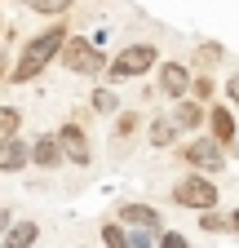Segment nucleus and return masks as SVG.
Instances as JSON below:
<instances>
[{"mask_svg": "<svg viewBox=\"0 0 239 248\" xmlns=\"http://www.w3.org/2000/svg\"><path fill=\"white\" fill-rule=\"evenodd\" d=\"M0 36H5V22H0Z\"/></svg>", "mask_w": 239, "mask_h": 248, "instance_id": "28", "label": "nucleus"}, {"mask_svg": "<svg viewBox=\"0 0 239 248\" xmlns=\"http://www.w3.org/2000/svg\"><path fill=\"white\" fill-rule=\"evenodd\" d=\"M18 5H27L31 14H40V18H67L75 0H18Z\"/></svg>", "mask_w": 239, "mask_h": 248, "instance_id": "17", "label": "nucleus"}, {"mask_svg": "<svg viewBox=\"0 0 239 248\" xmlns=\"http://www.w3.org/2000/svg\"><path fill=\"white\" fill-rule=\"evenodd\" d=\"M230 231H235V235H239V208H235V213H230Z\"/></svg>", "mask_w": 239, "mask_h": 248, "instance_id": "27", "label": "nucleus"}, {"mask_svg": "<svg viewBox=\"0 0 239 248\" xmlns=\"http://www.w3.org/2000/svg\"><path fill=\"white\" fill-rule=\"evenodd\" d=\"M177 133H182V129H177V124H173V115H155L151 124H146V138H151V146H173L177 142Z\"/></svg>", "mask_w": 239, "mask_h": 248, "instance_id": "14", "label": "nucleus"}, {"mask_svg": "<svg viewBox=\"0 0 239 248\" xmlns=\"http://www.w3.org/2000/svg\"><path fill=\"white\" fill-rule=\"evenodd\" d=\"M168 115H173V124H177L182 133H199V124H208V102H199V98H182Z\"/></svg>", "mask_w": 239, "mask_h": 248, "instance_id": "10", "label": "nucleus"}, {"mask_svg": "<svg viewBox=\"0 0 239 248\" xmlns=\"http://www.w3.org/2000/svg\"><path fill=\"white\" fill-rule=\"evenodd\" d=\"M177 155H182L186 169L208 173V177L226 169V146H222L217 138H195V142H186V146H177Z\"/></svg>", "mask_w": 239, "mask_h": 248, "instance_id": "5", "label": "nucleus"}, {"mask_svg": "<svg viewBox=\"0 0 239 248\" xmlns=\"http://www.w3.org/2000/svg\"><path fill=\"white\" fill-rule=\"evenodd\" d=\"M208 129H213V138H217L222 146H235V138H239V120H235L230 107H208Z\"/></svg>", "mask_w": 239, "mask_h": 248, "instance_id": "11", "label": "nucleus"}, {"mask_svg": "<svg viewBox=\"0 0 239 248\" xmlns=\"http://www.w3.org/2000/svg\"><path fill=\"white\" fill-rule=\"evenodd\" d=\"M27 164H31V142L14 138V142L0 146V173H22Z\"/></svg>", "mask_w": 239, "mask_h": 248, "instance_id": "12", "label": "nucleus"}, {"mask_svg": "<svg viewBox=\"0 0 239 248\" xmlns=\"http://www.w3.org/2000/svg\"><path fill=\"white\" fill-rule=\"evenodd\" d=\"M155 62H160V49L151 40H133V45H124V49L111 58L106 84H124V80H137V76H151Z\"/></svg>", "mask_w": 239, "mask_h": 248, "instance_id": "2", "label": "nucleus"}, {"mask_svg": "<svg viewBox=\"0 0 239 248\" xmlns=\"http://www.w3.org/2000/svg\"><path fill=\"white\" fill-rule=\"evenodd\" d=\"M102 248H129V226L124 222H102Z\"/></svg>", "mask_w": 239, "mask_h": 248, "instance_id": "18", "label": "nucleus"}, {"mask_svg": "<svg viewBox=\"0 0 239 248\" xmlns=\"http://www.w3.org/2000/svg\"><path fill=\"white\" fill-rule=\"evenodd\" d=\"M67 40H71L67 22H62V18H53L45 31H36V36L18 49V62H14L9 80H14V84H31L36 76H45V67H53V58H62Z\"/></svg>", "mask_w": 239, "mask_h": 248, "instance_id": "1", "label": "nucleus"}, {"mask_svg": "<svg viewBox=\"0 0 239 248\" xmlns=\"http://www.w3.org/2000/svg\"><path fill=\"white\" fill-rule=\"evenodd\" d=\"M213 89H217V84L208 80V76H195V89H191V93H195L199 102H208V98H213Z\"/></svg>", "mask_w": 239, "mask_h": 248, "instance_id": "24", "label": "nucleus"}, {"mask_svg": "<svg viewBox=\"0 0 239 248\" xmlns=\"http://www.w3.org/2000/svg\"><path fill=\"white\" fill-rule=\"evenodd\" d=\"M199 226H204V231H213V235H222V231H230V217H222V213L213 208V213H204V217H199Z\"/></svg>", "mask_w": 239, "mask_h": 248, "instance_id": "19", "label": "nucleus"}, {"mask_svg": "<svg viewBox=\"0 0 239 248\" xmlns=\"http://www.w3.org/2000/svg\"><path fill=\"white\" fill-rule=\"evenodd\" d=\"M129 248H160L155 231H129Z\"/></svg>", "mask_w": 239, "mask_h": 248, "instance_id": "21", "label": "nucleus"}, {"mask_svg": "<svg viewBox=\"0 0 239 248\" xmlns=\"http://www.w3.org/2000/svg\"><path fill=\"white\" fill-rule=\"evenodd\" d=\"M62 160H67V151H62V142H58V133H40V138L31 142V164H36V169L53 173Z\"/></svg>", "mask_w": 239, "mask_h": 248, "instance_id": "9", "label": "nucleus"}, {"mask_svg": "<svg viewBox=\"0 0 239 248\" xmlns=\"http://www.w3.org/2000/svg\"><path fill=\"white\" fill-rule=\"evenodd\" d=\"M222 53H226V49H222L217 40H204V45H199V62H204V67H213V62H222Z\"/></svg>", "mask_w": 239, "mask_h": 248, "instance_id": "20", "label": "nucleus"}, {"mask_svg": "<svg viewBox=\"0 0 239 248\" xmlns=\"http://www.w3.org/2000/svg\"><path fill=\"white\" fill-rule=\"evenodd\" d=\"M217 200H222V191H217V182L208 177V173H186L182 182H173V204L177 208H195V213H213L217 208Z\"/></svg>", "mask_w": 239, "mask_h": 248, "instance_id": "3", "label": "nucleus"}, {"mask_svg": "<svg viewBox=\"0 0 239 248\" xmlns=\"http://www.w3.org/2000/svg\"><path fill=\"white\" fill-rule=\"evenodd\" d=\"M18 133H22V111H18V107H9V102H0V146L14 142Z\"/></svg>", "mask_w": 239, "mask_h": 248, "instance_id": "16", "label": "nucleus"}, {"mask_svg": "<svg viewBox=\"0 0 239 248\" xmlns=\"http://www.w3.org/2000/svg\"><path fill=\"white\" fill-rule=\"evenodd\" d=\"M36 239H40V226L22 217V222H14V226H9L5 235H0V248H31Z\"/></svg>", "mask_w": 239, "mask_h": 248, "instance_id": "13", "label": "nucleus"}, {"mask_svg": "<svg viewBox=\"0 0 239 248\" xmlns=\"http://www.w3.org/2000/svg\"><path fill=\"white\" fill-rule=\"evenodd\" d=\"M120 222H124L129 231H155V235H164L160 231V208H151V204H137V200H124L120 204Z\"/></svg>", "mask_w": 239, "mask_h": 248, "instance_id": "8", "label": "nucleus"}, {"mask_svg": "<svg viewBox=\"0 0 239 248\" xmlns=\"http://www.w3.org/2000/svg\"><path fill=\"white\" fill-rule=\"evenodd\" d=\"M155 84H160V93L164 98H173V102H182V98H191V89H195V76H191V67L186 62H160V76H155Z\"/></svg>", "mask_w": 239, "mask_h": 248, "instance_id": "6", "label": "nucleus"}, {"mask_svg": "<svg viewBox=\"0 0 239 248\" xmlns=\"http://www.w3.org/2000/svg\"><path fill=\"white\" fill-rule=\"evenodd\" d=\"M133 129H137V115H129V111H124V115L115 120V138H120V142H124V138H129Z\"/></svg>", "mask_w": 239, "mask_h": 248, "instance_id": "23", "label": "nucleus"}, {"mask_svg": "<svg viewBox=\"0 0 239 248\" xmlns=\"http://www.w3.org/2000/svg\"><path fill=\"white\" fill-rule=\"evenodd\" d=\"M58 142H62V151H67V160H71V164H80V169L93 164V146H89V133L80 129L75 120H67L62 129H58Z\"/></svg>", "mask_w": 239, "mask_h": 248, "instance_id": "7", "label": "nucleus"}, {"mask_svg": "<svg viewBox=\"0 0 239 248\" xmlns=\"http://www.w3.org/2000/svg\"><path fill=\"white\" fill-rule=\"evenodd\" d=\"M14 222H18V217H14V208H0V235H5Z\"/></svg>", "mask_w": 239, "mask_h": 248, "instance_id": "26", "label": "nucleus"}, {"mask_svg": "<svg viewBox=\"0 0 239 248\" xmlns=\"http://www.w3.org/2000/svg\"><path fill=\"white\" fill-rule=\"evenodd\" d=\"M62 67L71 71V76H106V67H111V62H106V53H102V45L93 40V45H89V40H67V49H62Z\"/></svg>", "mask_w": 239, "mask_h": 248, "instance_id": "4", "label": "nucleus"}, {"mask_svg": "<svg viewBox=\"0 0 239 248\" xmlns=\"http://www.w3.org/2000/svg\"><path fill=\"white\" fill-rule=\"evenodd\" d=\"M226 102L239 111V76H230V80H226Z\"/></svg>", "mask_w": 239, "mask_h": 248, "instance_id": "25", "label": "nucleus"}, {"mask_svg": "<svg viewBox=\"0 0 239 248\" xmlns=\"http://www.w3.org/2000/svg\"><path fill=\"white\" fill-rule=\"evenodd\" d=\"M160 248H191V239H186L182 231H164V235H160Z\"/></svg>", "mask_w": 239, "mask_h": 248, "instance_id": "22", "label": "nucleus"}, {"mask_svg": "<svg viewBox=\"0 0 239 248\" xmlns=\"http://www.w3.org/2000/svg\"><path fill=\"white\" fill-rule=\"evenodd\" d=\"M89 107H93L98 115H115V111H120V93H115V84H98L93 93H89Z\"/></svg>", "mask_w": 239, "mask_h": 248, "instance_id": "15", "label": "nucleus"}]
</instances>
